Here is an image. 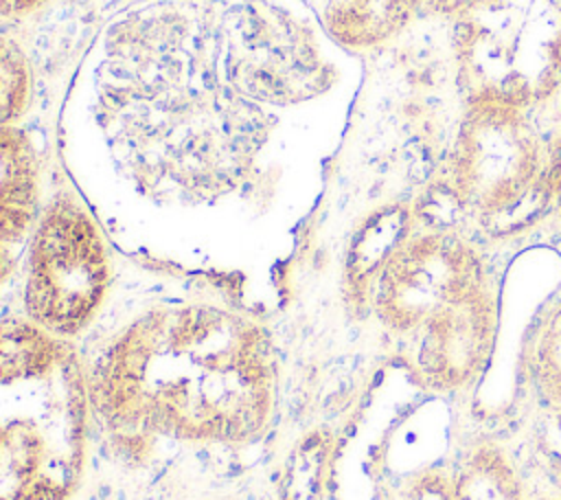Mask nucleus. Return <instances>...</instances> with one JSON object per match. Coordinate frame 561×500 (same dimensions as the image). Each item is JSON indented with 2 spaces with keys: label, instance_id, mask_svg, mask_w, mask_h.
I'll use <instances>...</instances> for the list:
<instances>
[{
  "label": "nucleus",
  "instance_id": "1",
  "mask_svg": "<svg viewBox=\"0 0 561 500\" xmlns=\"http://www.w3.org/2000/svg\"><path fill=\"white\" fill-rule=\"evenodd\" d=\"M88 384L94 410L129 439L245 443L270 421L276 364L261 325L210 305L164 307L123 329Z\"/></svg>",
  "mask_w": 561,
  "mask_h": 500
},
{
  "label": "nucleus",
  "instance_id": "2",
  "mask_svg": "<svg viewBox=\"0 0 561 500\" xmlns=\"http://www.w3.org/2000/svg\"><path fill=\"white\" fill-rule=\"evenodd\" d=\"M90 384L64 338L4 320L0 338V500H68L85 456Z\"/></svg>",
  "mask_w": 561,
  "mask_h": 500
},
{
  "label": "nucleus",
  "instance_id": "3",
  "mask_svg": "<svg viewBox=\"0 0 561 500\" xmlns=\"http://www.w3.org/2000/svg\"><path fill=\"white\" fill-rule=\"evenodd\" d=\"M449 195L493 235L519 232L550 213V147L535 116L497 101H469L454 143Z\"/></svg>",
  "mask_w": 561,
  "mask_h": 500
},
{
  "label": "nucleus",
  "instance_id": "4",
  "mask_svg": "<svg viewBox=\"0 0 561 500\" xmlns=\"http://www.w3.org/2000/svg\"><path fill=\"white\" fill-rule=\"evenodd\" d=\"M107 279L110 263L96 224L77 202L55 200L39 217L28 248V320L57 338L77 336L101 307Z\"/></svg>",
  "mask_w": 561,
  "mask_h": 500
},
{
  "label": "nucleus",
  "instance_id": "5",
  "mask_svg": "<svg viewBox=\"0 0 561 500\" xmlns=\"http://www.w3.org/2000/svg\"><path fill=\"white\" fill-rule=\"evenodd\" d=\"M226 75L245 96L274 105L311 99L331 81L311 31L270 4H252L237 15L226 44Z\"/></svg>",
  "mask_w": 561,
  "mask_h": 500
},
{
  "label": "nucleus",
  "instance_id": "6",
  "mask_svg": "<svg viewBox=\"0 0 561 500\" xmlns=\"http://www.w3.org/2000/svg\"><path fill=\"white\" fill-rule=\"evenodd\" d=\"M489 285L478 250L465 237L436 228L397 248L377 279L375 309L386 327L414 331Z\"/></svg>",
  "mask_w": 561,
  "mask_h": 500
},
{
  "label": "nucleus",
  "instance_id": "7",
  "mask_svg": "<svg viewBox=\"0 0 561 500\" xmlns=\"http://www.w3.org/2000/svg\"><path fill=\"white\" fill-rule=\"evenodd\" d=\"M460 33L506 86L548 92L561 79V0H480L460 15Z\"/></svg>",
  "mask_w": 561,
  "mask_h": 500
},
{
  "label": "nucleus",
  "instance_id": "8",
  "mask_svg": "<svg viewBox=\"0 0 561 500\" xmlns=\"http://www.w3.org/2000/svg\"><path fill=\"white\" fill-rule=\"evenodd\" d=\"M416 366L436 390H460L486 368L497 336V300L493 287L434 314L421 329Z\"/></svg>",
  "mask_w": 561,
  "mask_h": 500
},
{
  "label": "nucleus",
  "instance_id": "9",
  "mask_svg": "<svg viewBox=\"0 0 561 500\" xmlns=\"http://www.w3.org/2000/svg\"><path fill=\"white\" fill-rule=\"evenodd\" d=\"M37 208V171L26 136L11 125L2 127V186L0 230L2 241L20 239L33 224Z\"/></svg>",
  "mask_w": 561,
  "mask_h": 500
},
{
  "label": "nucleus",
  "instance_id": "10",
  "mask_svg": "<svg viewBox=\"0 0 561 500\" xmlns=\"http://www.w3.org/2000/svg\"><path fill=\"white\" fill-rule=\"evenodd\" d=\"M421 0H329L324 24L344 46L366 48L397 35Z\"/></svg>",
  "mask_w": 561,
  "mask_h": 500
},
{
  "label": "nucleus",
  "instance_id": "11",
  "mask_svg": "<svg viewBox=\"0 0 561 500\" xmlns=\"http://www.w3.org/2000/svg\"><path fill=\"white\" fill-rule=\"evenodd\" d=\"M528 487L513 458L497 443L476 445L458 467L451 500H528Z\"/></svg>",
  "mask_w": 561,
  "mask_h": 500
},
{
  "label": "nucleus",
  "instance_id": "12",
  "mask_svg": "<svg viewBox=\"0 0 561 500\" xmlns=\"http://www.w3.org/2000/svg\"><path fill=\"white\" fill-rule=\"evenodd\" d=\"M519 469L528 493L561 500V406H537L524 430Z\"/></svg>",
  "mask_w": 561,
  "mask_h": 500
},
{
  "label": "nucleus",
  "instance_id": "13",
  "mask_svg": "<svg viewBox=\"0 0 561 500\" xmlns=\"http://www.w3.org/2000/svg\"><path fill=\"white\" fill-rule=\"evenodd\" d=\"M522 371L537 404L561 406V294L543 305L528 329Z\"/></svg>",
  "mask_w": 561,
  "mask_h": 500
},
{
  "label": "nucleus",
  "instance_id": "14",
  "mask_svg": "<svg viewBox=\"0 0 561 500\" xmlns=\"http://www.w3.org/2000/svg\"><path fill=\"white\" fill-rule=\"evenodd\" d=\"M408 215L403 208H383L373 215L355 235L348 250V281L357 292H364L366 285L386 268L397 248L408 239Z\"/></svg>",
  "mask_w": 561,
  "mask_h": 500
},
{
  "label": "nucleus",
  "instance_id": "15",
  "mask_svg": "<svg viewBox=\"0 0 561 500\" xmlns=\"http://www.w3.org/2000/svg\"><path fill=\"white\" fill-rule=\"evenodd\" d=\"M2 121L20 116L28 101V66L15 44L2 39Z\"/></svg>",
  "mask_w": 561,
  "mask_h": 500
},
{
  "label": "nucleus",
  "instance_id": "16",
  "mask_svg": "<svg viewBox=\"0 0 561 500\" xmlns=\"http://www.w3.org/2000/svg\"><path fill=\"white\" fill-rule=\"evenodd\" d=\"M535 121L539 123L548 147H550V189H552V213L561 221V79L548 103L537 110Z\"/></svg>",
  "mask_w": 561,
  "mask_h": 500
},
{
  "label": "nucleus",
  "instance_id": "17",
  "mask_svg": "<svg viewBox=\"0 0 561 500\" xmlns=\"http://www.w3.org/2000/svg\"><path fill=\"white\" fill-rule=\"evenodd\" d=\"M423 2L427 4V9H432L436 13L460 18L465 11H469L480 0H423Z\"/></svg>",
  "mask_w": 561,
  "mask_h": 500
},
{
  "label": "nucleus",
  "instance_id": "18",
  "mask_svg": "<svg viewBox=\"0 0 561 500\" xmlns=\"http://www.w3.org/2000/svg\"><path fill=\"white\" fill-rule=\"evenodd\" d=\"M46 0H2V9H4L7 15H11V13H28V11L37 9Z\"/></svg>",
  "mask_w": 561,
  "mask_h": 500
}]
</instances>
